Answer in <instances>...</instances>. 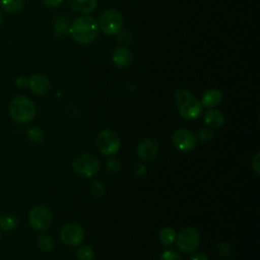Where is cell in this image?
Returning <instances> with one entry per match:
<instances>
[{"label": "cell", "mask_w": 260, "mask_h": 260, "mask_svg": "<svg viewBox=\"0 0 260 260\" xmlns=\"http://www.w3.org/2000/svg\"><path fill=\"white\" fill-rule=\"evenodd\" d=\"M99 29V23L92 16L83 15L76 18L70 24L69 34L77 43L87 45L95 40Z\"/></svg>", "instance_id": "6da1fadb"}, {"label": "cell", "mask_w": 260, "mask_h": 260, "mask_svg": "<svg viewBox=\"0 0 260 260\" xmlns=\"http://www.w3.org/2000/svg\"><path fill=\"white\" fill-rule=\"evenodd\" d=\"M175 102L180 115L186 120H194L202 113L201 103L185 88H180L175 92Z\"/></svg>", "instance_id": "7a4b0ae2"}, {"label": "cell", "mask_w": 260, "mask_h": 260, "mask_svg": "<svg viewBox=\"0 0 260 260\" xmlns=\"http://www.w3.org/2000/svg\"><path fill=\"white\" fill-rule=\"evenodd\" d=\"M36 112L34 102L24 95L15 96L9 104V115L17 123L30 122L35 118Z\"/></svg>", "instance_id": "3957f363"}, {"label": "cell", "mask_w": 260, "mask_h": 260, "mask_svg": "<svg viewBox=\"0 0 260 260\" xmlns=\"http://www.w3.org/2000/svg\"><path fill=\"white\" fill-rule=\"evenodd\" d=\"M123 22L124 19L122 14L118 10L110 8L101 14L99 26L105 34L112 36L120 32L123 26Z\"/></svg>", "instance_id": "277c9868"}, {"label": "cell", "mask_w": 260, "mask_h": 260, "mask_svg": "<svg viewBox=\"0 0 260 260\" xmlns=\"http://www.w3.org/2000/svg\"><path fill=\"white\" fill-rule=\"evenodd\" d=\"M72 168L76 174L89 178L98 173L100 169V162L94 155L89 153H82L73 159Z\"/></svg>", "instance_id": "5b68a950"}, {"label": "cell", "mask_w": 260, "mask_h": 260, "mask_svg": "<svg viewBox=\"0 0 260 260\" xmlns=\"http://www.w3.org/2000/svg\"><path fill=\"white\" fill-rule=\"evenodd\" d=\"M120 138L111 129H105L96 137V147L105 155H114L120 149Z\"/></svg>", "instance_id": "8992f818"}, {"label": "cell", "mask_w": 260, "mask_h": 260, "mask_svg": "<svg viewBox=\"0 0 260 260\" xmlns=\"http://www.w3.org/2000/svg\"><path fill=\"white\" fill-rule=\"evenodd\" d=\"M53 219L51 210L45 205H37L32 207L28 213V222L30 226L38 231L47 230Z\"/></svg>", "instance_id": "52a82bcc"}, {"label": "cell", "mask_w": 260, "mask_h": 260, "mask_svg": "<svg viewBox=\"0 0 260 260\" xmlns=\"http://www.w3.org/2000/svg\"><path fill=\"white\" fill-rule=\"evenodd\" d=\"M179 249L185 253L194 252L200 243V235L194 228L188 226L183 229L176 238Z\"/></svg>", "instance_id": "ba28073f"}, {"label": "cell", "mask_w": 260, "mask_h": 260, "mask_svg": "<svg viewBox=\"0 0 260 260\" xmlns=\"http://www.w3.org/2000/svg\"><path fill=\"white\" fill-rule=\"evenodd\" d=\"M172 141L175 147L182 152H189L196 146L195 135L185 128L177 129L172 136Z\"/></svg>", "instance_id": "9c48e42d"}, {"label": "cell", "mask_w": 260, "mask_h": 260, "mask_svg": "<svg viewBox=\"0 0 260 260\" xmlns=\"http://www.w3.org/2000/svg\"><path fill=\"white\" fill-rule=\"evenodd\" d=\"M60 238L68 246H77L83 241L84 231L77 223H68L62 228Z\"/></svg>", "instance_id": "30bf717a"}, {"label": "cell", "mask_w": 260, "mask_h": 260, "mask_svg": "<svg viewBox=\"0 0 260 260\" xmlns=\"http://www.w3.org/2000/svg\"><path fill=\"white\" fill-rule=\"evenodd\" d=\"M137 155L145 161L152 160L158 152V144L155 139L151 137L143 138L137 145Z\"/></svg>", "instance_id": "8fae6325"}, {"label": "cell", "mask_w": 260, "mask_h": 260, "mask_svg": "<svg viewBox=\"0 0 260 260\" xmlns=\"http://www.w3.org/2000/svg\"><path fill=\"white\" fill-rule=\"evenodd\" d=\"M28 87L30 90L40 95L47 94L51 88L49 78L42 73H35L28 78Z\"/></svg>", "instance_id": "7c38bea8"}, {"label": "cell", "mask_w": 260, "mask_h": 260, "mask_svg": "<svg viewBox=\"0 0 260 260\" xmlns=\"http://www.w3.org/2000/svg\"><path fill=\"white\" fill-rule=\"evenodd\" d=\"M113 62L119 68H127L132 63V52L126 47H118L113 52Z\"/></svg>", "instance_id": "4fadbf2b"}, {"label": "cell", "mask_w": 260, "mask_h": 260, "mask_svg": "<svg viewBox=\"0 0 260 260\" xmlns=\"http://www.w3.org/2000/svg\"><path fill=\"white\" fill-rule=\"evenodd\" d=\"M68 4L73 11L86 14L94 10L98 0H68Z\"/></svg>", "instance_id": "5bb4252c"}, {"label": "cell", "mask_w": 260, "mask_h": 260, "mask_svg": "<svg viewBox=\"0 0 260 260\" xmlns=\"http://www.w3.org/2000/svg\"><path fill=\"white\" fill-rule=\"evenodd\" d=\"M221 101H222L221 91L217 88H210V89H207L203 93L202 100H201V105L206 108H212V107H215L218 104H220Z\"/></svg>", "instance_id": "9a60e30c"}, {"label": "cell", "mask_w": 260, "mask_h": 260, "mask_svg": "<svg viewBox=\"0 0 260 260\" xmlns=\"http://www.w3.org/2000/svg\"><path fill=\"white\" fill-rule=\"evenodd\" d=\"M203 120L208 126L212 128H218L223 124L224 117L220 111L216 109H209L204 113Z\"/></svg>", "instance_id": "2e32d148"}, {"label": "cell", "mask_w": 260, "mask_h": 260, "mask_svg": "<svg viewBox=\"0 0 260 260\" xmlns=\"http://www.w3.org/2000/svg\"><path fill=\"white\" fill-rule=\"evenodd\" d=\"M70 24L71 23L67 16H64V15L59 16L55 21V26H54L55 36L58 38L67 37L69 35Z\"/></svg>", "instance_id": "e0dca14e"}, {"label": "cell", "mask_w": 260, "mask_h": 260, "mask_svg": "<svg viewBox=\"0 0 260 260\" xmlns=\"http://www.w3.org/2000/svg\"><path fill=\"white\" fill-rule=\"evenodd\" d=\"M1 7L8 13H17L24 5V0H0Z\"/></svg>", "instance_id": "ac0fdd59"}, {"label": "cell", "mask_w": 260, "mask_h": 260, "mask_svg": "<svg viewBox=\"0 0 260 260\" xmlns=\"http://www.w3.org/2000/svg\"><path fill=\"white\" fill-rule=\"evenodd\" d=\"M176 238H177V234H176V231L171 228V226H167V228H164L161 231H160V234H159V240L160 242L166 245V246H170L172 244L175 243L176 241Z\"/></svg>", "instance_id": "d6986e66"}, {"label": "cell", "mask_w": 260, "mask_h": 260, "mask_svg": "<svg viewBox=\"0 0 260 260\" xmlns=\"http://www.w3.org/2000/svg\"><path fill=\"white\" fill-rule=\"evenodd\" d=\"M17 225V218L13 214H0V229L3 231L13 230Z\"/></svg>", "instance_id": "ffe728a7"}, {"label": "cell", "mask_w": 260, "mask_h": 260, "mask_svg": "<svg viewBox=\"0 0 260 260\" xmlns=\"http://www.w3.org/2000/svg\"><path fill=\"white\" fill-rule=\"evenodd\" d=\"M39 248L44 252H50L54 248V240L48 235H42L38 240Z\"/></svg>", "instance_id": "44dd1931"}, {"label": "cell", "mask_w": 260, "mask_h": 260, "mask_svg": "<svg viewBox=\"0 0 260 260\" xmlns=\"http://www.w3.org/2000/svg\"><path fill=\"white\" fill-rule=\"evenodd\" d=\"M76 256H77L78 260H92L94 253H93V250L89 246L84 245V246H81L78 248V250L76 252Z\"/></svg>", "instance_id": "7402d4cb"}, {"label": "cell", "mask_w": 260, "mask_h": 260, "mask_svg": "<svg viewBox=\"0 0 260 260\" xmlns=\"http://www.w3.org/2000/svg\"><path fill=\"white\" fill-rule=\"evenodd\" d=\"M27 137L34 143H41L44 139V133L40 128L31 127L27 130Z\"/></svg>", "instance_id": "603a6c76"}, {"label": "cell", "mask_w": 260, "mask_h": 260, "mask_svg": "<svg viewBox=\"0 0 260 260\" xmlns=\"http://www.w3.org/2000/svg\"><path fill=\"white\" fill-rule=\"evenodd\" d=\"M215 252L222 257H230L232 254L231 247L224 242H217L214 246Z\"/></svg>", "instance_id": "cb8c5ba5"}, {"label": "cell", "mask_w": 260, "mask_h": 260, "mask_svg": "<svg viewBox=\"0 0 260 260\" xmlns=\"http://www.w3.org/2000/svg\"><path fill=\"white\" fill-rule=\"evenodd\" d=\"M159 260H182V257H181V255L179 254L178 251L173 250V249H169V250H166L160 255Z\"/></svg>", "instance_id": "d4e9b609"}, {"label": "cell", "mask_w": 260, "mask_h": 260, "mask_svg": "<svg viewBox=\"0 0 260 260\" xmlns=\"http://www.w3.org/2000/svg\"><path fill=\"white\" fill-rule=\"evenodd\" d=\"M197 136H198V139L203 142V143H206L208 141L211 140L212 138V132L208 129V128H200L198 130V133H197Z\"/></svg>", "instance_id": "484cf974"}, {"label": "cell", "mask_w": 260, "mask_h": 260, "mask_svg": "<svg viewBox=\"0 0 260 260\" xmlns=\"http://www.w3.org/2000/svg\"><path fill=\"white\" fill-rule=\"evenodd\" d=\"M107 167H108V170H109L110 173L116 174V173H118L121 170V162H120L119 159L112 157V158H110L108 160Z\"/></svg>", "instance_id": "4316f807"}, {"label": "cell", "mask_w": 260, "mask_h": 260, "mask_svg": "<svg viewBox=\"0 0 260 260\" xmlns=\"http://www.w3.org/2000/svg\"><path fill=\"white\" fill-rule=\"evenodd\" d=\"M91 193L95 197H102L106 193L105 186L101 182H99V181L93 182V184L91 185Z\"/></svg>", "instance_id": "83f0119b"}, {"label": "cell", "mask_w": 260, "mask_h": 260, "mask_svg": "<svg viewBox=\"0 0 260 260\" xmlns=\"http://www.w3.org/2000/svg\"><path fill=\"white\" fill-rule=\"evenodd\" d=\"M259 156H260V153L257 152L256 155L254 156L253 160H252V167H253L254 171L256 172V174L260 173V161H259L260 158H259Z\"/></svg>", "instance_id": "f1b7e54d"}, {"label": "cell", "mask_w": 260, "mask_h": 260, "mask_svg": "<svg viewBox=\"0 0 260 260\" xmlns=\"http://www.w3.org/2000/svg\"><path fill=\"white\" fill-rule=\"evenodd\" d=\"M15 83L18 87H25L28 84V78H26L24 76H19L16 78Z\"/></svg>", "instance_id": "f546056e"}, {"label": "cell", "mask_w": 260, "mask_h": 260, "mask_svg": "<svg viewBox=\"0 0 260 260\" xmlns=\"http://www.w3.org/2000/svg\"><path fill=\"white\" fill-rule=\"evenodd\" d=\"M44 4L47 6V7H50V8H54V7H57L59 6L63 0H43Z\"/></svg>", "instance_id": "4dcf8cb0"}, {"label": "cell", "mask_w": 260, "mask_h": 260, "mask_svg": "<svg viewBox=\"0 0 260 260\" xmlns=\"http://www.w3.org/2000/svg\"><path fill=\"white\" fill-rule=\"evenodd\" d=\"M190 260H209L208 257L203 253H195L191 256Z\"/></svg>", "instance_id": "1f68e13d"}, {"label": "cell", "mask_w": 260, "mask_h": 260, "mask_svg": "<svg viewBox=\"0 0 260 260\" xmlns=\"http://www.w3.org/2000/svg\"><path fill=\"white\" fill-rule=\"evenodd\" d=\"M136 170H137L138 172H137V173H135V175L139 174V176H142V175L144 174V172H145V168H144V166H142V165H138V166H136Z\"/></svg>", "instance_id": "d6a6232c"}, {"label": "cell", "mask_w": 260, "mask_h": 260, "mask_svg": "<svg viewBox=\"0 0 260 260\" xmlns=\"http://www.w3.org/2000/svg\"><path fill=\"white\" fill-rule=\"evenodd\" d=\"M2 21H3V13H2V11L0 10V24L2 23Z\"/></svg>", "instance_id": "836d02e7"}, {"label": "cell", "mask_w": 260, "mask_h": 260, "mask_svg": "<svg viewBox=\"0 0 260 260\" xmlns=\"http://www.w3.org/2000/svg\"><path fill=\"white\" fill-rule=\"evenodd\" d=\"M0 239H1V235H0Z\"/></svg>", "instance_id": "e575fe53"}]
</instances>
